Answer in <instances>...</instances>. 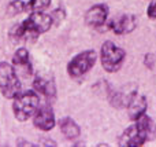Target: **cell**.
<instances>
[{
	"label": "cell",
	"mask_w": 156,
	"mask_h": 147,
	"mask_svg": "<svg viewBox=\"0 0 156 147\" xmlns=\"http://www.w3.org/2000/svg\"><path fill=\"white\" fill-rule=\"evenodd\" d=\"M40 107V96L34 90H29L25 92H19L14 98L12 112L18 121L23 123L34 116L37 109Z\"/></svg>",
	"instance_id": "obj_1"
},
{
	"label": "cell",
	"mask_w": 156,
	"mask_h": 147,
	"mask_svg": "<svg viewBox=\"0 0 156 147\" xmlns=\"http://www.w3.org/2000/svg\"><path fill=\"white\" fill-rule=\"evenodd\" d=\"M126 58V52L123 48L118 47L115 43L107 40L103 43L100 50V59L101 66L107 73H115L122 68Z\"/></svg>",
	"instance_id": "obj_2"
},
{
	"label": "cell",
	"mask_w": 156,
	"mask_h": 147,
	"mask_svg": "<svg viewBox=\"0 0 156 147\" xmlns=\"http://www.w3.org/2000/svg\"><path fill=\"white\" fill-rule=\"evenodd\" d=\"M0 92L8 99H14L21 92V80L12 65L0 62Z\"/></svg>",
	"instance_id": "obj_3"
},
{
	"label": "cell",
	"mask_w": 156,
	"mask_h": 147,
	"mask_svg": "<svg viewBox=\"0 0 156 147\" xmlns=\"http://www.w3.org/2000/svg\"><path fill=\"white\" fill-rule=\"evenodd\" d=\"M97 61V54L94 50H86L77 54L67 65V73L73 79H80L85 76L94 66Z\"/></svg>",
	"instance_id": "obj_4"
},
{
	"label": "cell",
	"mask_w": 156,
	"mask_h": 147,
	"mask_svg": "<svg viewBox=\"0 0 156 147\" xmlns=\"http://www.w3.org/2000/svg\"><path fill=\"white\" fill-rule=\"evenodd\" d=\"M22 24L25 25V28L29 32H32L38 39V36L41 33H45L51 29L52 24H54V18H52L51 14H45L43 11H40V13H30V15L26 19H23Z\"/></svg>",
	"instance_id": "obj_5"
},
{
	"label": "cell",
	"mask_w": 156,
	"mask_h": 147,
	"mask_svg": "<svg viewBox=\"0 0 156 147\" xmlns=\"http://www.w3.org/2000/svg\"><path fill=\"white\" fill-rule=\"evenodd\" d=\"M12 68L18 74L19 80H29L33 76V65L30 61L29 51L23 47L18 48L12 57Z\"/></svg>",
	"instance_id": "obj_6"
},
{
	"label": "cell",
	"mask_w": 156,
	"mask_h": 147,
	"mask_svg": "<svg viewBox=\"0 0 156 147\" xmlns=\"http://www.w3.org/2000/svg\"><path fill=\"white\" fill-rule=\"evenodd\" d=\"M33 124L36 128L41 129V131H51L54 128L56 121H55V114L51 105L45 103L38 107L37 112L33 116Z\"/></svg>",
	"instance_id": "obj_7"
},
{
	"label": "cell",
	"mask_w": 156,
	"mask_h": 147,
	"mask_svg": "<svg viewBox=\"0 0 156 147\" xmlns=\"http://www.w3.org/2000/svg\"><path fill=\"white\" fill-rule=\"evenodd\" d=\"M145 142H147L145 136L143 135V132L136 124V121L129 128L125 129L122 136L119 138V146L122 147H140Z\"/></svg>",
	"instance_id": "obj_8"
},
{
	"label": "cell",
	"mask_w": 156,
	"mask_h": 147,
	"mask_svg": "<svg viewBox=\"0 0 156 147\" xmlns=\"http://www.w3.org/2000/svg\"><path fill=\"white\" fill-rule=\"evenodd\" d=\"M108 6L103 3L92 6L85 14V24L92 28L103 26L108 18Z\"/></svg>",
	"instance_id": "obj_9"
},
{
	"label": "cell",
	"mask_w": 156,
	"mask_h": 147,
	"mask_svg": "<svg viewBox=\"0 0 156 147\" xmlns=\"http://www.w3.org/2000/svg\"><path fill=\"white\" fill-rule=\"evenodd\" d=\"M110 28L116 35H126L134 30L136 28V17L132 14H122L114 18L110 22Z\"/></svg>",
	"instance_id": "obj_10"
},
{
	"label": "cell",
	"mask_w": 156,
	"mask_h": 147,
	"mask_svg": "<svg viewBox=\"0 0 156 147\" xmlns=\"http://www.w3.org/2000/svg\"><path fill=\"white\" fill-rule=\"evenodd\" d=\"M147 98L144 95H138L137 92L132 96V99L127 103V109H129V117L132 121H136L141 117V116L145 114L147 110Z\"/></svg>",
	"instance_id": "obj_11"
},
{
	"label": "cell",
	"mask_w": 156,
	"mask_h": 147,
	"mask_svg": "<svg viewBox=\"0 0 156 147\" xmlns=\"http://www.w3.org/2000/svg\"><path fill=\"white\" fill-rule=\"evenodd\" d=\"M33 88L37 94H41L45 98H54L56 90H55V84L52 80H47L43 77H36L33 80Z\"/></svg>",
	"instance_id": "obj_12"
},
{
	"label": "cell",
	"mask_w": 156,
	"mask_h": 147,
	"mask_svg": "<svg viewBox=\"0 0 156 147\" xmlns=\"http://www.w3.org/2000/svg\"><path fill=\"white\" fill-rule=\"evenodd\" d=\"M59 127H60V131L65 135L66 139L74 140V139H77L81 134V128L78 127V124L70 117L62 118V120L59 121Z\"/></svg>",
	"instance_id": "obj_13"
},
{
	"label": "cell",
	"mask_w": 156,
	"mask_h": 147,
	"mask_svg": "<svg viewBox=\"0 0 156 147\" xmlns=\"http://www.w3.org/2000/svg\"><path fill=\"white\" fill-rule=\"evenodd\" d=\"M136 124L138 125V128L141 129L143 135L145 136L147 142L148 140H152L155 138V132H156V127H155V123L151 117L148 116H141L138 120H136Z\"/></svg>",
	"instance_id": "obj_14"
},
{
	"label": "cell",
	"mask_w": 156,
	"mask_h": 147,
	"mask_svg": "<svg viewBox=\"0 0 156 147\" xmlns=\"http://www.w3.org/2000/svg\"><path fill=\"white\" fill-rule=\"evenodd\" d=\"M51 0H29L26 3V11L29 13H40L49 7Z\"/></svg>",
	"instance_id": "obj_15"
},
{
	"label": "cell",
	"mask_w": 156,
	"mask_h": 147,
	"mask_svg": "<svg viewBox=\"0 0 156 147\" xmlns=\"http://www.w3.org/2000/svg\"><path fill=\"white\" fill-rule=\"evenodd\" d=\"M8 15L12 17V15H16V14H22L26 11V3H23L22 0H14L8 4Z\"/></svg>",
	"instance_id": "obj_16"
},
{
	"label": "cell",
	"mask_w": 156,
	"mask_h": 147,
	"mask_svg": "<svg viewBox=\"0 0 156 147\" xmlns=\"http://www.w3.org/2000/svg\"><path fill=\"white\" fill-rule=\"evenodd\" d=\"M147 15L151 19H156V0H152L151 4L147 8Z\"/></svg>",
	"instance_id": "obj_17"
}]
</instances>
